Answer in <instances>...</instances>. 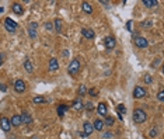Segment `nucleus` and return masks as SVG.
I'll use <instances>...</instances> for the list:
<instances>
[{
    "label": "nucleus",
    "instance_id": "10",
    "mask_svg": "<svg viewBox=\"0 0 164 139\" xmlns=\"http://www.w3.org/2000/svg\"><path fill=\"white\" fill-rule=\"evenodd\" d=\"M82 35H83L84 38H87V39H94L95 33H94V31H93L91 28L86 27V28H82Z\"/></svg>",
    "mask_w": 164,
    "mask_h": 139
},
{
    "label": "nucleus",
    "instance_id": "9",
    "mask_svg": "<svg viewBox=\"0 0 164 139\" xmlns=\"http://www.w3.org/2000/svg\"><path fill=\"white\" fill-rule=\"evenodd\" d=\"M21 121H23V124H25V125H29V124L32 122V117H31V114H29L28 111H23L21 112Z\"/></svg>",
    "mask_w": 164,
    "mask_h": 139
},
{
    "label": "nucleus",
    "instance_id": "32",
    "mask_svg": "<svg viewBox=\"0 0 164 139\" xmlns=\"http://www.w3.org/2000/svg\"><path fill=\"white\" fill-rule=\"evenodd\" d=\"M142 27H147V28H150V27H152V21H144V23H142Z\"/></svg>",
    "mask_w": 164,
    "mask_h": 139
},
{
    "label": "nucleus",
    "instance_id": "15",
    "mask_svg": "<svg viewBox=\"0 0 164 139\" xmlns=\"http://www.w3.org/2000/svg\"><path fill=\"white\" fill-rule=\"evenodd\" d=\"M10 124H11V127H20L21 124H23V121H21V117L20 115H13L11 119H10Z\"/></svg>",
    "mask_w": 164,
    "mask_h": 139
},
{
    "label": "nucleus",
    "instance_id": "24",
    "mask_svg": "<svg viewBox=\"0 0 164 139\" xmlns=\"http://www.w3.org/2000/svg\"><path fill=\"white\" fill-rule=\"evenodd\" d=\"M114 122H115V119H114V117H111V115H105V125H108V127H112L114 125Z\"/></svg>",
    "mask_w": 164,
    "mask_h": 139
},
{
    "label": "nucleus",
    "instance_id": "3",
    "mask_svg": "<svg viewBox=\"0 0 164 139\" xmlns=\"http://www.w3.org/2000/svg\"><path fill=\"white\" fill-rule=\"evenodd\" d=\"M37 30H38V23L32 21V23H29L28 24L27 31H28V35H29L31 39H35V38H37Z\"/></svg>",
    "mask_w": 164,
    "mask_h": 139
},
{
    "label": "nucleus",
    "instance_id": "2",
    "mask_svg": "<svg viewBox=\"0 0 164 139\" xmlns=\"http://www.w3.org/2000/svg\"><path fill=\"white\" fill-rule=\"evenodd\" d=\"M79 70H80V62L77 59H73V61L69 63V68H67V72L70 74H76L79 73Z\"/></svg>",
    "mask_w": 164,
    "mask_h": 139
},
{
    "label": "nucleus",
    "instance_id": "33",
    "mask_svg": "<svg viewBox=\"0 0 164 139\" xmlns=\"http://www.w3.org/2000/svg\"><path fill=\"white\" fill-rule=\"evenodd\" d=\"M88 94L93 96V97H95V96H97V90H95V89H90V90H88Z\"/></svg>",
    "mask_w": 164,
    "mask_h": 139
},
{
    "label": "nucleus",
    "instance_id": "13",
    "mask_svg": "<svg viewBox=\"0 0 164 139\" xmlns=\"http://www.w3.org/2000/svg\"><path fill=\"white\" fill-rule=\"evenodd\" d=\"M146 96V90H144L143 87L140 86H136L135 89H133V97L135 98H142Z\"/></svg>",
    "mask_w": 164,
    "mask_h": 139
},
{
    "label": "nucleus",
    "instance_id": "31",
    "mask_svg": "<svg viewBox=\"0 0 164 139\" xmlns=\"http://www.w3.org/2000/svg\"><path fill=\"white\" fill-rule=\"evenodd\" d=\"M157 134H159V132H157L156 128H152V131H150V136H152V138H154V136H157Z\"/></svg>",
    "mask_w": 164,
    "mask_h": 139
},
{
    "label": "nucleus",
    "instance_id": "35",
    "mask_svg": "<svg viewBox=\"0 0 164 139\" xmlns=\"http://www.w3.org/2000/svg\"><path fill=\"white\" fill-rule=\"evenodd\" d=\"M45 27H46V30H52V27H54V24H52V23H46V24H45Z\"/></svg>",
    "mask_w": 164,
    "mask_h": 139
},
{
    "label": "nucleus",
    "instance_id": "7",
    "mask_svg": "<svg viewBox=\"0 0 164 139\" xmlns=\"http://www.w3.org/2000/svg\"><path fill=\"white\" fill-rule=\"evenodd\" d=\"M133 42H135V45L138 48H147L149 46V41L144 37H136L133 39Z\"/></svg>",
    "mask_w": 164,
    "mask_h": 139
},
{
    "label": "nucleus",
    "instance_id": "25",
    "mask_svg": "<svg viewBox=\"0 0 164 139\" xmlns=\"http://www.w3.org/2000/svg\"><path fill=\"white\" fill-rule=\"evenodd\" d=\"M86 93H87L86 84H80V87H79V96H80V97H83V96H86Z\"/></svg>",
    "mask_w": 164,
    "mask_h": 139
},
{
    "label": "nucleus",
    "instance_id": "38",
    "mask_svg": "<svg viewBox=\"0 0 164 139\" xmlns=\"http://www.w3.org/2000/svg\"><path fill=\"white\" fill-rule=\"evenodd\" d=\"M0 90H2V91H6V86H4L3 83H0Z\"/></svg>",
    "mask_w": 164,
    "mask_h": 139
},
{
    "label": "nucleus",
    "instance_id": "8",
    "mask_svg": "<svg viewBox=\"0 0 164 139\" xmlns=\"http://www.w3.org/2000/svg\"><path fill=\"white\" fill-rule=\"evenodd\" d=\"M0 128L3 129L4 132H8L11 129V124H10V119L6 118V117H2L0 118Z\"/></svg>",
    "mask_w": 164,
    "mask_h": 139
},
{
    "label": "nucleus",
    "instance_id": "39",
    "mask_svg": "<svg viewBox=\"0 0 164 139\" xmlns=\"http://www.w3.org/2000/svg\"><path fill=\"white\" fill-rule=\"evenodd\" d=\"M3 65V53H0V66Z\"/></svg>",
    "mask_w": 164,
    "mask_h": 139
},
{
    "label": "nucleus",
    "instance_id": "4",
    "mask_svg": "<svg viewBox=\"0 0 164 139\" xmlns=\"http://www.w3.org/2000/svg\"><path fill=\"white\" fill-rule=\"evenodd\" d=\"M4 27H6V30H7L8 33H16V30H17V27H18V25H17V23L16 21H13L11 18H6V20H4Z\"/></svg>",
    "mask_w": 164,
    "mask_h": 139
},
{
    "label": "nucleus",
    "instance_id": "6",
    "mask_svg": "<svg viewBox=\"0 0 164 139\" xmlns=\"http://www.w3.org/2000/svg\"><path fill=\"white\" fill-rule=\"evenodd\" d=\"M104 45H105V48H107L108 51H112V49L115 48V45H116V41H115L114 37L108 35V37H105V39H104Z\"/></svg>",
    "mask_w": 164,
    "mask_h": 139
},
{
    "label": "nucleus",
    "instance_id": "20",
    "mask_svg": "<svg viewBox=\"0 0 164 139\" xmlns=\"http://www.w3.org/2000/svg\"><path fill=\"white\" fill-rule=\"evenodd\" d=\"M66 111H67V106H63V104H60V106L57 107V115H59L60 118H63V117H65Z\"/></svg>",
    "mask_w": 164,
    "mask_h": 139
},
{
    "label": "nucleus",
    "instance_id": "18",
    "mask_svg": "<svg viewBox=\"0 0 164 139\" xmlns=\"http://www.w3.org/2000/svg\"><path fill=\"white\" fill-rule=\"evenodd\" d=\"M57 69H59V63H57L56 59L52 58V59L49 61V70L51 72H54V70H57Z\"/></svg>",
    "mask_w": 164,
    "mask_h": 139
},
{
    "label": "nucleus",
    "instance_id": "12",
    "mask_svg": "<svg viewBox=\"0 0 164 139\" xmlns=\"http://www.w3.org/2000/svg\"><path fill=\"white\" fill-rule=\"evenodd\" d=\"M95 110H97L98 115H101V117H105V115H107V112H108V107H107V104H105V103H100Z\"/></svg>",
    "mask_w": 164,
    "mask_h": 139
},
{
    "label": "nucleus",
    "instance_id": "22",
    "mask_svg": "<svg viewBox=\"0 0 164 139\" xmlns=\"http://www.w3.org/2000/svg\"><path fill=\"white\" fill-rule=\"evenodd\" d=\"M54 25H55V31H56V33H60L62 31V20L60 18H55Z\"/></svg>",
    "mask_w": 164,
    "mask_h": 139
},
{
    "label": "nucleus",
    "instance_id": "16",
    "mask_svg": "<svg viewBox=\"0 0 164 139\" xmlns=\"http://www.w3.org/2000/svg\"><path fill=\"white\" fill-rule=\"evenodd\" d=\"M93 128H94L95 131H103L104 128V121H101L100 118H97L94 121V124H93Z\"/></svg>",
    "mask_w": 164,
    "mask_h": 139
},
{
    "label": "nucleus",
    "instance_id": "29",
    "mask_svg": "<svg viewBox=\"0 0 164 139\" xmlns=\"http://www.w3.org/2000/svg\"><path fill=\"white\" fill-rule=\"evenodd\" d=\"M84 108H86L87 111H93V110H94V106H93V103L88 101L87 104H84Z\"/></svg>",
    "mask_w": 164,
    "mask_h": 139
},
{
    "label": "nucleus",
    "instance_id": "30",
    "mask_svg": "<svg viewBox=\"0 0 164 139\" xmlns=\"http://www.w3.org/2000/svg\"><path fill=\"white\" fill-rule=\"evenodd\" d=\"M157 98H159V101H164V91H159V94H157Z\"/></svg>",
    "mask_w": 164,
    "mask_h": 139
},
{
    "label": "nucleus",
    "instance_id": "5",
    "mask_svg": "<svg viewBox=\"0 0 164 139\" xmlns=\"http://www.w3.org/2000/svg\"><path fill=\"white\" fill-rule=\"evenodd\" d=\"M25 89H27V87H25V82H24V80L18 79V80L14 82V91H16V93H18V94L24 93Z\"/></svg>",
    "mask_w": 164,
    "mask_h": 139
},
{
    "label": "nucleus",
    "instance_id": "36",
    "mask_svg": "<svg viewBox=\"0 0 164 139\" xmlns=\"http://www.w3.org/2000/svg\"><path fill=\"white\" fill-rule=\"evenodd\" d=\"M62 56H63V58H67V56H69V52H67V51L65 49V51L62 52Z\"/></svg>",
    "mask_w": 164,
    "mask_h": 139
},
{
    "label": "nucleus",
    "instance_id": "1",
    "mask_svg": "<svg viewBox=\"0 0 164 139\" xmlns=\"http://www.w3.org/2000/svg\"><path fill=\"white\" fill-rule=\"evenodd\" d=\"M146 119H147V114H146L143 110L138 108V110L133 111V121H135L136 124H142V122H144Z\"/></svg>",
    "mask_w": 164,
    "mask_h": 139
},
{
    "label": "nucleus",
    "instance_id": "21",
    "mask_svg": "<svg viewBox=\"0 0 164 139\" xmlns=\"http://www.w3.org/2000/svg\"><path fill=\"white\" fill-rule=\"evenodd\" d=\"M83 103H82V100L80 98H77V100H74V103H73V108L76 111H80V110H83Z\"/></svg>",
    "mask_w": 164,
    "mask_h": 139
},
{
    "label": "nucleus",
    "instance_id": "14",
    "mask_svg": "<svg viewBox=\"0 0 164 139\" xmlns=\"http://www.w3.org/2000/svg\"><path fill=\"white\" fill-rule=\"evenodd\" d=\"M11 10L14 14H18V16H21V14L24 13V8H23V6H21L20 3H13Z\"/></svg>",
    "mask_w": 164,
    "mask_h": 139
},
{
    "label": "nucleus",
    "instance_id": "26",
    "mask_svg": "<svg viewBox=\"0 0 164 139\" xmlns=\"http://www.w3.org/2000/svg\"><path fill=\"white\" fill-rule=\"evenodd\" d=\"M32 101L35 103V104H41V103L45 101V98H44V96H34Z\"/></svg>",
    "mask_w": 164,
    "mask_h": 139
},
{
    "label": "nucleus",
    "instance_id": "37",
    "mask_svg": "<svg viewBox=\"0 0 164 139\" xmlns=\"http://www.w3.org/2000/svg\"><path fill=\"white\" fill-rule=\"evenodd\" d=\"M111 136H112V134H111V132H107V134H104V138H105V139L111 138Z\"/></svg>",
    "mask_w": 164,
    "mask_h": 139
},
{
    "label": "nucleus",
    "instance_id": "19",
    "mask_svg": "<svg viewBox=\"0 0 164 139\" xmlns=\"http://www.w3.org/2000/svg\"><path fill=\"white\" fill-rule=\"evenodd\" d=\"M24 69L27 70L28 73H32L34 66H32V63H31V61H29V59H25V61H24Z\"/></svg>",
    "mask_w": 164,
    "mask_h": 139
},
{
    "label": "nucleus",
    "instance_id": "23",
    "mask_svg": "<svg viewBox=\"0 0 164 139\" xmlns=\"http://www.w3.org/2000/svg\"><path fill=\"white\" fill-rule=\"evenodd\" d=\"M143 6L152 8V7H154V6H157V0H143Z\"/></svg>",
    "mask_w": 164,
    "mask_h": 139
},
{
    "label": "nucleus",
    "instance_id": "28",
    "mask_svg": "<svg viewBox=\"0 0 164 139\" xmlns=\"http://www.w3.org/2000/svg\"><path fill=\"white\" fill-rule=\"evenodd\" d=\"M143 80H144V83H146V84H152V82H153V79H152V76H150V74H144Z\"/></svg>",
    "mask_w": 164,
    "mask_h": 139
},
{
    "label": "nucleus",
    "instance_id": "27",
    "mask_svg": "<svg viewBox=\"0 0 164 139\" xmlns=\"http://www.w3.org/2000/svg\"><path fill=\"white\" fill-rule=\"evenodd\" d=\"M125 112H126V108H125V106H123V104H119V106H118V114H119V117H122Z\"/></svg>",
    "mask_w": 164,
    "mask_h": 139
},
{
    "label": "nucleus",
    "instance_id": "34",
    "mask_svg": "<svg viewBox=\"0 0 164 139\" xmlns=\"http://www.w3.org/2000/svg\"><path fill=\"white\" fill-rule=\"evenodd\" d=\"M131 27H132V21H131V20H128V21H126V30H128V31H132Z\"/></svg>",
    "mask_w": 164,
    "mask_h": 139
},
{
    "label": "nucleus",
    "instance_id": "17",
    "mask_svg": "<svg viewBox=\"0 0 164 139\" xmlns=\"http://www.w3.org/2000/svg\"><path fill=\"white\" fill-rule=\"evenodd\" d=\"M82 8H83V11L87 13V14H91V13H93V7H91V4L87 3V2H83V3H82Z\"/></svg>",
    "mask_w": 164,
    "mask_h": 139
},
{
    "label": "nucleus",
    "instance_id": "11",
    "mask_svg": "<svg viewBox=\"0 0 164 139\" xmlns=\"http://www.w3.org/2000/svg\"><path fill=\"white\" fill-rule=\"evenodd\" d=\"M93 131H94V128H93V125L88 121H86L83 124V134H84V136H90L93 134Z\"/></svg>",
    "mask_w": 164,
    "mask_h": 139
}]
</instances>
